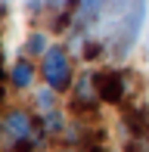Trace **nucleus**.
Returning <instances> with one entry per match:
<instances>
[{
    "instance_id": "3",
    "label": "nucleus",
    "mask_w": 149,
    "mask_h": 152,
    "mask_svg": "<svg viewBox=\"0 0 149 152\" xmlns=\"http://www.w3.org/2000/svg\"><path fill=\"white\" fill-rule=\"evenodd\" d=\"M34 75H37V68H34L31 59H16L12 68H9V81H12V87H19V90H28V87L34 84Z\"/></svg>"
},
{
    "instance_id": "1",
    "label": "nucleus",
    "mask_w": 149,
    "mask_h": 152,
    "mask_svg": "<svg viewBox=\"0 0 149 152\" xmlns=\"http://www.w3.org/2000/svg\"><path fill=\"white\" fill-rule=\"evenodd\" d=\"M44 81L47 87H53L56 93L69 90L72 84V65H69V53L62 47H50L44 53Z\"/></svg>"
},
{
    "instance_id": "4",
    "label": "nucleus",
    "mask_w": 149,
    "mask_h": 152,
    "mask_svg": "<svg viewBox=\"0 0 149 152\" xmlns=\"http://www.w3.org/2000/svg\"><path fill=\"white\" fill-rule=\"evenodd\" d=\"M99 96H103L106 102H121L124 99V81H121L118 75H106V78L99 81Z\"/></svg>"
},
{
    "instance_id": "6",
    "label": "nucleus",
    "mask_w": 149,
    "mask_h": 152,
    "mask_svg": "<svg viewBox=\"0 0 149 152\" xmlns=\"http://www.w3.org/2000/svg\"><path fill=\"white\" fill-rule=\"evenodd\" d=\"M25 50H28L31 56H44V53L50 50V40H47L44 34H40V31H34V34L28 37V44H25Z\"/></svg>"
},
{
    "instance_id": "10",
    "label": "nucleus",
    "mask_w": 149,
    "mask_h": 152,
    "mask_svg": "<svg viewBox=\"0 0 149 152\" xmlns=\"http://www.w3.org/2000/svg\"><path fill=\"white\" fill-rule=\"evenodd\" d=\"M62 152H69V149H62Z\"/></svg>"
},
{
    "instance_id": "2",
    "label": "nucleus",
    "mask_w": 149,
    "mask_h": 152,
    "mask_svg": "<svg viewBox=\"0 0 149 152\" xmlns=\"http://www.w3.org/2000/svg\"><path fill=\"white\" fill-rule=\"evenodd\" d=\"M3 127H6V134L12 140H28L31 137V115L25 109H12V112H6Z\"/></svg>"
},
{
    "instance_id": "8",
    "label": "nucleus",
    "mask_w": 149,
    "mask_h": 152,
    "mask_svg": "<svg viewBox=\"0 0 149 152\" xmlns=\"http://www.w3.org/2000/svg\"><path fill=\"white\" fill-rule=\"evenodd\" d=\"M53 93H56L53 87H50V90H37L34 93V102H37L40 109H53Z\"/></svg>"
},
{
    "instance_id": "5",
    "label": "nucleus",
    "mask_w": 149,
    "mask_h": 152,
    "mask_svg": "<svg viewBox=\"0 0 149 152\" xmlns=\"http://www.w3.org/2000/svg\"><path fill=\"white\" fill-rule=\"evenodd\" d=\"M74 102L78 106H90L93 102V90H90V75H81L74 84Z\"/></svg>"
},
{
    "instance_id": "7",
    "label": "nucleus",
    "mask_w": 149,
    "mask_h": 152,
    "mask_svg": "<svg viewBox=\"0 0 149 152\" xmlns=\"http://www.w3.org/2000/svg\"><path fill=\"white\" fill-rule=\"evenodd\" d=\"M62 127H65L62 112H56V109H47V115H44V134H56V130H62Z\"/></svg>"
},
{
    "instance_id": "9",
    "label": "nucleus",
    "mask_w": 149,
    "mask_h": 152,
    "mask_svg": "<svg viewBox=\"0 0 149 152\" xmlns=\"http://www.w3.org/2000/svg\"><path fill=\"white\" fill-rule=\"evenodd\" d=\"M3 93H6V90H3V81H0V99H3Z\"/></svg>"
}]
</instances>
